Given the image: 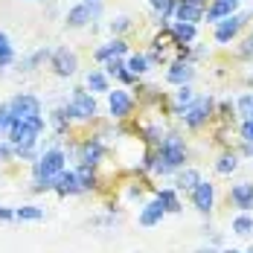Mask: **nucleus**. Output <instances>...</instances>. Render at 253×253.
<instances>
[{
	"mask_svg": "<svg viewBox=\"0 0 253 253\" xmlns=\"http://www.w3.org/2000/svg\"><path fill=\"white\" fill-rule=\"evenodd\" d=\"M204 6H195V3H186V0H177L175 9V21H183V24H198L204 18Z\"/></svg>",
	"mask_w": 253,
	"mask_h": 253,
	"instance_id": "2eb2a0df",
	"label": "nucleus"
},
{
	"mask_svg": "<svg viewBox=\"0 0 253 253\" xmlns=\"http://www.w3.org/2000/svg\"><path fill=\"white\" fill-rule=\"evenodd\" d=\"M212 108H215V99H212V96H195L186 108H180L177 114H180V120H183L189 128H201L204 123L210 120Z\"/></svg>",
	"mask_w": 253,
	"mask_h": 253,
	"instance_id": "7ed1b4c3",
	"label": "nucleus"
},
{
	"mask_svg": "<svg viewBox=\"0 0 253 253\" xmlns=\"http://www.w3.org/2000/svg\"><path fill=\"white\" fill-rule=\"evenodd\" d=\"M172 35H175L177 47L192 44V41H195V35H198V26H195V24H183V21H175V26H172Z\"/></svg>",
	"mask_w": 253,
	"mask_h": 253,
	"instance_id": "a211bd4d",
	"label": "nucleus"
},
{
	"mask_svg": "<svg viewBox=\"0 0 253 253\" xmlns=\"http://www.w3.org/2000/svg\"><path fill=\"white\" fill-rule=\"evenodd\" d=\"M236 105H239V114H245L248 120L253 117V93H245V96H239V102H236Z\"/></svg>",
	"mask_w": 253,
	"mask_h": 253,
	"instance_id": "2f4dec72",
	"label": "nucleus"
},
{
	"mask_svg": "<svg viewBox=\"0 0 253 253\" xmlns=\"http://www.w3.org/2000/svg\"><path fill=\"white\" fill-rule=\"evenodd\" d=\"M3 44H9V35H6V32L0 29V47H3Z\"/></svg>",
	"mask_w": 253,
	"mask_h": 253,
	"instance_id": "58836bf2",
	"label": "nucleus"
},
{
	"mask_svg": "<svg viewBox=\"0 0 253 253\" xmlns=\"http://www.w3.org/2000/svg\"><path fill=\"white\" fill-rule=\"evenodd\" d=\"M108 108H111V117H114V120H123V117L131 114L134 99L128 96L126 90H111V96H108Z\"/></svg>",
	"mask_w": 253,
	"mask_h": 253,
	"instance_id": "f8f14e48",
	"label": "nucleus"
},
{
	"mask_svg": "<svg viewBox=\"0 0 253 253\" xmlns=\"http://www.w3.org/2000/svg\"><path fill=\"white\" fill-rule=\"evenodd\" d=\"M99 15V3H79V6H73L70 12H67V26L70 29H82V26H87L93 18Z\"/></svg>",
	"mask_w": 253,
	"mask_h": 253,
	"instance_id": "0eeeda50",
	"label": "nucleus"
},
{
	"mask_svg": "<svg viewBox=\"0 0 253 253\" xmlns=\"http://www.w3.org/2000/svg\"><path fill=\"white\" fill-rule=\"evenodd\" d=\"M12 154H15V149H12V143H3V140H0V163L12 160Z\"/></svg>",
	"mask_w": 253,
	"mask_h": 253,
	"instance_id": "c9c22d12",
	"label": "nucleus"
},
{
	"mask_svg": "<svg viewBox=\"0 0 253 253\" xmlns=\"http://www.w3.org/2000/svg\"><path fill=\"white\" fill-rule=\"evenodd\" d=\"M76 177H79V183H82V189H93L96 186V175H93V166H79L76 169Z\"/></svg>",
	"mask_w": 253,
	"mask_h": 253,
	"instance_id": "c85d7f7f",
	"label": "nucleus"
},
{
	"mask_svg": "<svg viewBox=\"0 0 253 253\" xmlns=\"http://www.w3.org/2000/svg\"><path fill=\"white\" fill-rule=\"evenodd\" d=\"M64 172V152L61 149H50L35 160V180H52Z\"/></svg>",
	"mask_w": 253,
	"mask_h": 253,
	"instance_id": "20e7f679",
	"label": "nucleus"
},
{
	"mask_svg": "<svg viewBox=\"0 0 253 253\" xmlns=\"http://www.w3.org/2000/svg\"><path fill=\"white\" fill-rule=\"evenodd\" d=\"M126 67L134 73V76H143V73L152 67V61H149V55H140V52H137V55H131V58L126 61Z\"/></svg>",
	"mask_w": 253,
	"mask_h": 253,
	"instance_id": "b1692460",
	"label": "nucleus"
},
{
	"mask_svg": "<svg viewBox=\"0 0 253 253\" xmlns=\"http://www.w3.org/2000/svg\"><path fill=\"white\" fill-rule=\"evenodd\" d=\"M84 3H99V0H84Z\"/></svg>",
	"mask_w": 253,
	"mask_h": 253,
	"instance_id": "79ce46f5",
	"label": "nucleus"
},
{
	"mask_svg": "<svg viewBox=\"0 0 253 253\" xmlns=\"http://www.w3.org/2000/svg\"><path fill=\"white\" fill-rule=\"evenodd\" d=\"M44 210L41 207H18L15 210V221H41Z\"/></svg>",
	"mask_w": 253,
	"mask_h": 253,
	"instance_id": "393cba45",
	"label": "nucleus"
},
{
	"mask_svg": "<svg viewBox=\"0 0 253 253\" xmlns=\"http://www.w3.org/2000/svg\"><path fill=\"white\" fill-rule=\"evenodd\" d=\"M79 67V58L73 50H67V47H58V50L52 52V70L58 73V76H73Z\"/></svg>",
	"mask_w": 253,
	"mask_h": 253,
	"instance_id": "1a4fd4ad",
	"label": "nucleus"
},
{
	"mask_svg": "<svg viewBox=\"0 0 253 253\" xmlns=\"http://www.w3.org/2000/svg\"><path fill=\"white\" fill-rule=\"evenodd\" d=\"M12 61H15V50H12V44H3V47H0V70L9 67Z\"/></svg>",
	"mask_w": 253,
	"mask_h": 253,
	"instance_id": "473e14b6",
	"label": "nucleus"
},
{
	"mask_svg": "<svg viewBox=\"0 0 253 253\" xmlns=\"http://www.w3.org/2000/svg\"><path fill=\"white\" fill-rule=\"evenodd\" d=\"M67 114H70V120H93L96 117V99L84 87H76L70 102H67Z\"/></svg>",
	"mask_w": 253,
	"mask_h": 253,
	"instance_id": "39448f33",
	"label": "nucleus"
},
{
	"mask_svg": "<svg viewBox=\"0 0 253 253\" xmlns=\"http://www.w3.org/2000/svg\"><path fill=\"white\" fill-rule=\"evenodd\" d=\"M128 26H131V21H128V18H117V21L111 24V29H114V32H126Z\"/></svg>",
	"mask_w": 253,
	"mask_h": 253,
	"instance_id": "e433bc0d",
	"label": "nucleus"
},
{
	"mask_svg": "<svg viewBox=\"0 0 253 253\" xmlns=\"http://www.w3.org/2000/svg\"><path fill=\"white\" fill-rule=\"evenodd\" d=\"M126 52H128V44L123 38H114L111 44H105L102 50H96V58H99V61H108V58H120V55H126Z\"/></svg>",
	"mask_w": 253,
	"mask_h": 253,
	"instance_id": "6ab92c4d",
	"label": "nucleus"
},
{
	"mask_svg": "<svg viewBox=\"0 0 253 253\" xmlns=\"http://www.w3.org/2000/svg\"><path fill=\"white\" fill-rule=\"evenodd\" d=\"M55 192H61V195H76V192H82V183H79L76 172H61V175L55 177Z\"/></svg>",
	"mask_w": 253,
	"mask_h": 253,
	"instance_id": "f3484780",
	"label": "nucleus"
},
{
	"mask_svg": "<svg viewBox=\"0 0 253 253\" xmlns=\"http://www.w3.org/2000/svg\"><path fill=\"white\" fill-rule=\"evenodd\" d=\"M99 157H102V143H99V140H90V143L82 149V163H84V166L99 163Z\"/></svg>",
	"mask_w": 253,
	"mask_h": 253,
	"instance_id": "5701e85b",
	"label": "nucleus"
},
{
	"mask_svg": "<svg viewBox=\"0 0 253 253\" xmlns=\"http://www.w3.org/2000/svg\"><path fill=\"white\" fill-rule=\"evenodd\" d=\"M192 99H195V93H192V87H189V84H183V87H177V90H175L177 108H186V105H189Z\"/></svg>",
	"mask_w": 253,
	"mask_h": 253,
	"instance_id": "7c9ffc66",
	"label": "nucleus"
},
{
	"mask_svg": "<svg viewBox=\"0 0 253 253\" xmlns=\"http://www.w3.org/2000/svg\"><path fill=\"white\" fill-rule=\"evenodd\" d=\"M242 140H245V143H251V146H253V117H251V120H245V123H242Z\"/></svg>",
	"mask_w": 253,
	"mask_h": 253,
	"instance_id": "f704fd0d",
	"label": "nucleus"
},
{
	"mask_svg": "<svg viewBox=\"0 0 253 253\" xmlns=\"http://www.w3.org/2000/svg\"><path fill=\"white\" fill-rule=\"evenodd\" d=\"M166 79L177 84V87H183V84H189L192 79H195V67H192V61H172L169 64V70H166Z\"/></svg>",
	"mask_w": 253,
	"mask_h": 253,
	"instance_id": "9b49d317",
	"label": "nucleus"
},
{
	"mask_svg": "<svg viewBox=\"0 0 253 253\" xmlns=\"http://www.w3.org/2000/svg\"><path fill=\"white\" fill-rule=\"evenodd\" d=\"M44 131V117H32V120H15V126L9 131V143L21 157L35 154V143Z\"/></svg>",
	"mask_w": 253,
	"mask_h": 253,
	"instance_id": "f03ea898",
	"label": "nucleus"
},
{
	"mask_svg": "<svg viewBox=\"0 0 253 253\" xmlns=\"http://www.w3.org/2000/svg\"><path fill=\"white\" fill-rule=\"evenodd\" d=\"M230 201L236 204L242 212H251V210H253V183H251V180L236 183V186L230 189Z\"/></svg>",
	"mask_w": 253,
	"mask_h": 253,
	"instance_id": "ddd939ff",
	"label": "nucleus"
},
{
	"mask_svg": "<svg viewBox=\"0 0 253 253\" xmlns=\"http://www.w3.org/2000/svg\"><path fill=\"white\" fill-rule=\"evenodd\" d=\"M120 79H123V82H126V84H131V82H137V76H134V73H131V70H123V73H120Z\"/></svg>",
	"mask_w": 253,
	"mask_h": 253,
	"instance_id": "4c0bfd02",
	"label": "nucleus"
},
{
	"mask_svg": "<svg viewBox=\"0 0 253 253\" xmlns=\"http://www.w3.org/2000/svg\"><path fill=\"white\" fill-rule=\"evenodd\" d=\"M186 3H195V6H204L207 9V0H186Z\"/></svg>",
	"mask_w": 253,
	"mask_h": 253,
	"instance_id": "ea45409f",
	"label": "nucleus"
},
{
	"mask_svg": "<svg viewBox=\"0 0 253 253\" xmlns=\"http://www.w3.org/2000/svg\"><path fill=\"white\" fill-rule=\"evenodd\" d=\"M233 233H239V236H251L253 233V218L251 215H239V218H233Z\"/></svg>",
	"mask_w": 253,
	"mask_h": 253,
	"instance_id": "c756f323",
	"label": "nucleus"
},
{
	"mask_svg": "<svg viewBox=\"0 0 253 253\" xmlns=\"http://www.w3.org/2000/svg\"><path fill=\"white\" fill-rule=\"evenodd\" d=\"M183 160H186V146H183V140L177 137V134H166L163 137V143L157 146V154L149 157V169H154L157 175H172L177 172L180 166H183Z\"/></svg>",
	"mask_w": 253,
	"mask_h": 253,
	"instance_id": "f257e3e1",
	"label": "nucleus"
},
{
	"mask_svg": "<svg viewBox=\"0 0 253 253\" xmlns=\"http://www.w3.org/2000/svg\"><path fill=\"white\" fill-rule=\"evenodd\" d=\"M163 215H166V210H163L160 201L154 198V201H149L146 207H143V212H140V224H143V227H154V224H160Z\"/></svg>",
	"mask_w": 253,
	"mask_h": 253,
	"instance_id": "dca6fc26",
	"label": "nucleus"
},
{
	"mask_svg": "<svg viewBox=\"0 0 253 253\" xmlns=\"http://www.w3.org/2000/svg\"><path fill=\"white\" fill-rule=\"evenodd\" d=\"M152 3V9L157 12V24H163L166 18H172L177 9V0H149Z\"/></svg>",
	"mask_w": 253,
	"mask_h": 253,
	"instance_id": "aec40b11",
	"label": "nucleus"
},
{
	"mask_svg": "<svg viewBox=\"0 0 253 253\" xmlns=\"http://www.w3.org/2000/svg\"><path fill=\"white\" fill-rule=\"evenodd\" d=\"M87 87H90L93 93H105V90H108L105 73H102V70H90V73H87Z\"/></svg>",
	"mask_w": 253,
	"mask_h": 253,
	"instance_id": "bb28decb",
	"label": "nucleus"
},
{
	"mask_svg": "<svg viewBox=\"0 0 253 253\" xmlns=\"http://www.w3.org/2000/svg\"><path fill=\"white\" fill-rule=\"evenodd\" d=\"M224 253H239V251H224Z\"/></svg>",
	"mask_w": 253,
	"mask_h": 253,
	"instance_id": "c03bdc74",
	"label": "nucleus"
},
{
	"mask_svg": "<svg viewBox=\"0 0 253 253\" xmlns=\"http://www.w3.org/2000/svg\"><path fill=\"white\" fill-rule=\"evenodd\" d=\"M195 253H215L212 248H201V251H195Z\"/></svg>",
	"mask_w": 253,
	"mask_h": 253,
	"instance_id": "a19ab883",
	"label": "nucleus"
},
{
	"mask_svg": "<svg viewBox=\"0 0 253 253\" xmlns=\"http://www.w3.org/2000/svg\"><path fill=\"white\" fill-rule=\"evenodd\" d=\"M189 195H192V204H195V210H198V212H210V210H212V204H215V186H212L210 180H201Z\"/></svg>",
	"mask_w": 253,
	"mask_h": 253,
	"instance_id": "9d476101",
	"label": "nucleus"
},
{
	"mask_svg": "<svg viewBox=\"0 0 253 253\" xmlns=\"http://www.w3.org/2000/svg\"><path fill=\"white\" fill-rule=\"evenodd\" d=\"M126 70V61H120V58H108L105 61V73H111V76H120Z\"/></svg>",
	"mask_w": 253,
	"mask_h": 253,
	"instance_id": "72a5a7b5",
	"label": "nucleus"
},
{
	"mask_svg": "<svg viewBox=\"0 0 253 253\" xmlns=\"http://www.w3.org/2000/svg\"><path fill=\"white\" fill-rule=\"evenodd\" d=\"M9 108H12V117H15V120H32V117H41V102L35 99V96H29V93L15 96V99L9 102Z\"/></svg>",
	"mask_w": 253,
	"mask_h": 253,
	"instance_id": "423d86ee",
	"label": "nucleus"
},
{
	"mask_svg": "<svg viewBox=\"0 0 253 253\" xmlns=\"http://www.w3.org/2000/svg\"><path fill=\"white\" fill-rule=\"evenodd\" d=\"M157 201L166 212H180V201H177V192L175 189H160L157 192Z\"/></svg>",
	"mask_w": 253,
	"mask_h": 253,
	"instance_id": "4be33fe9",
	"label": "nucleus"
},
{
	"mask_svg": "<svg viewBox=\"0 0 253 253\" xmlns=\"http://www.w3.org/2000/svg\"><path fill=\"white\" fill-rule=\"evenodd\" d=\"M236 9H239V0H212L210 6H207V21H224V18H230V15H236Z\"/></svg>",
	"mask_w": 253,
	"mask_h": 253,
	"instance_id": "4468645a",
	"label": "nucleus"
},
{
	"mask_svg": "<svg viewBox=\"0 0 253 253\" xmlns=\"http://www.w3.org/2000/svg\"><path fill=\"white\" fill-rule=\"evenodd\" d=\"M198 183H201V175H198V169H183V172L177 175V189H183V192H192Z\"/></svg>",
	"mask_w": 253,
	"mask_h": 253,
	"instance_id": "412c9836",
	"label": "nucleus"
},
{
	"mask_svg": "<svg viewBox=\"0 0 253 253\" xmlns=\"http://www.w3.org/2000/svg\"><path fill=\"white\" fill-rule=\"evenodd\" d=\"M12 126H15V117H12V108H9V102H6V105H0V140L9 137Z\"/></svg>",
	"mask_w": 253,
	"mask_h": 253,
	"instance_id": "a878e982",
	"label": "nucleus"
},
{
	"mask_svg": "<svg viewBox=\"0 0 253 253\" xmlns=\"http://www.w3.org/2000/svg\"><path fill=\"white\" fill-rule=\"evenodd\" d=\"M248 253H253V245H251V248H248Z\"/></svg>",
	"mask_w": 253,
	"mask_h": 253,
	"instance_id": "37998d69",
	"label": "nucleus"
},
{
	"mask_svg": "<svg viewBox=\"0 0 253 253\" xmlns=\"http://www.w3.org/2000/svg\"><path fill=\"white\" fill-rule=\"evenodd\" d=\"M245 21H248V15H230L224 21H218V24H215V41H218V44H230V41L239 35V29L245 26Z\"/></svg>",
	"mask_w": 253,
	"mask_h": 253,
	"instance_id": "6e6552de",
	"label": "nucleus"
},
{
	"mask_svg": "<svg viewBox=\"0 0 253 253\" xmlns=\"http://www.w3.org/2000/svg\"><path fill=\"white\" fill-rule=\"evenodd\" d=\"M236 166H239V160H236V154L227 152L218 157V163H215V172L218 175H230V172H236Z\"/></svg>",
	"mask_w": 253,
	"mask_h": 253,
	"instance_id": "cd10ccee",
	"label": "nucleus"
}]
</instances>
